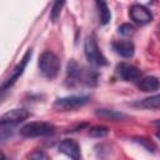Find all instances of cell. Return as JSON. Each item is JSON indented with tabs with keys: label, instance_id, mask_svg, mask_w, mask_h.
Here are the masks:
<instances>
[{
	"label": "cell",
	"instance_id": "6",
	"mask_svg": "<svg viewBox=\"0 0 160 160\" xmlns=\"http://www.w3.org/2000/svg\"><path fill=\"white\" fill-rule=\"evenodd\" d=\"M28 116H29V112L25 109H12V110H9L0 119L1 128L16 126L18 124H20L21 121L28 119Z\"/></svg>",
	"mask_w": 160,
	"mask_h": 160
},
{
	"label": "cell",
	"instance_id": "15",
	"mask_svg": "<svg viewBox=\"0 0 160 160\" xmlns=\"http://www.w3.org/2000/svg\"><path fill=\"white\" fill-rule=\"evenodd\" d=\"M65 1L66 0H54V4H52V8H51V11H50V19L52 21H56V19L60 16V12L65 5Z\"/></svg>",
	"mask_w": 160,
	"mask_h": 160
},
{
	"label": "cell",
	"instance_id": "2",
	"mask_svg": "<svg viewBox=\"0 0 160 160\" xmlns=\"http://www.w3.org/2000/svg\"><path fill=\"white\" fill-rule=\"evenodd\" d=\"M39 68L41 74L46 79H54L59 74L60 70V61L58 56L51 51H45L40 55L39 59Z\"/></svg>",
	"mask_w": 160,
	"mask_h": 160
},
{
	"label": "cell",
	"instance_id": "8",
	"mask_svg": "<svg viewBox=\"0 0 160 160\" xmlns=\"http://www.w3.org/2000/svg\"><path fill=\"white\" fill-rule=\"evenodd\" d=\"M116 71H118L119 76L125 81H135V80L140 79V76H141V71L136 66L126 64V62L119 64L116 68Z\"/></svg>",
	"mask_w": 160,
	"mask_h": 160
},
{
	"label": "cell",
	"instance_id": "13",
	"mask_svg": "<svg viewBox=\"0 0 160 160\" xmlns=\"http://www.w3.org/2000/svg\"><path fill=\"white\" fill-rule=\"evenodd\" d=\"M135 106H139V108H142V109H160V94H156V95H152V96H149V98H145L142 100H139L136 102H134Z\"/></svg>",
	"mask_w": 160,
	"mask_h": 160
},
{
	"label": "cell",
	"instance_id": "5",
	"mask_svg": "<svg viewBox=\"0 0 160 160\" xmlns=\"http://www.w3.org/2000/svg\"><path fill=\"white\" fill-rule=\"evenodd\" d=\"M31 55H32V51H31V49H29V50L25 52V55L22 56V59L20 60V62L11 70L10 75L2 81V85H1V90H2V91H5L8 88H10V86L21 76V74L24 72V70H25V68H26V65H28V62H29Z\"/></svg>",
	"mask_w": 160,
	"mask_h": 160
},
{
	"label": "cell",
	"instance_id": "18",
	"mask_svg": "<svg viewBox=\"0 0 160 160\" xmlns=\"http://www.w3.org/2000/svg\"><path fill=\"white\" fill-rule=\"evenodd\" d=\"M118 30H119V34H121L124 36H130L135 31V29H134V26L131 24H122V25L119 26Z\"/></svg>",
	"mask_w": 160,
	"mask_h": 160
},
{
	"label": "cell",
	"instance_id": "4",
	"mask_svg": "<svg viewBox=\"0 0 160 160\" xmlns=\"http://www.w3.org/2000/svg\"><path fill=\"white\" fill-rule=\"evenodd\" d=\"M89 98L88 96H65V98H59L54 102V108L60 110V111H70V110H76L81 106H84L88 102Z\"/></svg>",
	"mask_w": 160,
	"mask_h": 160
},
{
	"label": "cell",
	"instance_id": "1",
	"mask_svg": "<svg viewBox=\"0 0 160 160\" xmlns=\"http://www.w3.org/2000/svg\"><path fill=\"white\" fill-rule=\"evenodd\" d=\"M55 132V126L45 121H31L20 129V135L24 138L50 136Z\"/></svg>",
	"mask_w": 160,
	"mask_h": 160
},
{
	"label": "cell",
	"instance_id": "12",
	"mask_svg": "<svg viewBox=\"0 0 160 160\" xmlns=\"http://www.w3.org/2000/svg\"><path fill=\"white\" fill-rule=\"evenodd\" d=\"M138 86H139V89L141 91L151 92V91H155V90H158L160 88V81L155 76H145L139 81Z\"/></svg>",
	"mask_w": 160,
	"mask_h": 160
},
{
	"label": "cell",
	"instance_id": "17",
	"mask_svg": "<svg viewBox=\"0 0 160 160\" xmlns=\"http://www.w3.org/2000/svg\"><path fill=\"white\" fill-rule=\"evenodd\" d=\"M136 142H139L140 145H142L144 148H146L149 151H155L156 150V145L152 142V141H150V140H148V139H145V138H135L134 139Z\"/></svg>",
	"mask_w": 160,
	"mask_h": 160
},
{
	"label": "cell",
	"instance_id": "16",
	"mask_svg": "<svg viewBox=\"0 0 160 160\" xmlns=\"http://www.w3.org/2000/svg\"><path fill=\"white\" fill-rule=\"evenodd\" d=\"M109 134V129L102 125H96L89 129V135L92 138H104Z\"/></svg>",
	"mask_w": 160,
	"mask_h": 160
},
{
	"label": "cell",
	"instance_id": "9",
	"mask_svg": "<svg viewBox=\"0 0 160 160\" xmlns=\"http://www.w3.org/2000/svg\"><path fill=\"white\" fill-rule=\"evenodd\" d=\"M59 151L65 154L66 156L74 159V160H78L80 159L81 154H80V148L78 145V142L75 140H71V139H65L62 140L60 144H59Z\"/></svg>",
	"mask_w": 160,
	"mask_h": 160
},
{
	"label": "cell",
	"instance_id": "22",
	"mask_svg": "<svg viewBox=\"0 0 160 160\" xmlns=\"http://www.w3.org/2000/svg\"><path fill=\"white\" fill-rule=\"evenodd\" d=\"M159 32H160V26H159Z\"/></svg>",
	"mask_w": 160,
	"mask_h": 160
},
{
	"label": "cell",
	"instance_id": "21",
	"mask_svg": "<svg viewBox=\"0 0 160 160\" xmlns=\"http://www.w3.org/2000/svg\"><path fill=\"white\" fill-rule=\"evenodd\" d=\"M156 138H158V139H160V132H158V134H156Z\"/></svg>",
	"mask_w": 160,
	"mask_h": 160
},
{
	"label": "cell",
	"instance_id": "3",
	"mask_svg": "<svg viewBox=\"0 0 160 160\" xmlns=\"http://www.w3.org/2000/svg\"><path fill=\"white\" fill-rule=\"evenodd\" d=\"M84 50H85V56H86L89 62H91L94 65H98V66H105L108 64L106 58L100 51L94 36H88L86 38Z\"/></svg>",
	"mask_w": 160,
	"mask_h": 160
},
{
	"label": "cell",
	"instance_id": "14",
	"mask_svg": "<svg viewBox=\"0 0 160 160\" xmlns=\"http://www.w3.org/2000/svg\"><path fill=\"white\" fill-rule=\"evenodd\" d=\"M96 6H98V12H99V18H100V22L102 25H106L110 19H111V14L108 6L106 0H96Z\"/></svg>",
	"mask_w": 160,
	"mask_h": 160
},
{
	"label": "cell",
	"instance_id": "10",
	"mask_svg": "<svg viewBox=\"0 0 160 160\" xmlns=\"http://www.w3.org/2000/svg\"><path fill=\"white\" fill-rule=\"evenodd\" d=\"M95 114L100 119L109 120V121H120V120H124L128 118L125 114L115 111V110H110V109H98V110H95Z\"/></svg>",
	"mask_w": 160,
	"mask_h": 160
},
{
	"label": "cell",
	"instance_id": "11",
	"mask_svg": "<svg viewBox=\"0 0 160 160\" xmlns=\"http://www.w3.org/2000/svg\"><path fill=\"white\" fill-rule=\"evenodd\" d=\"M112 49L116 54L124 58H131L134 55V44L131 41H118L112 44Z\"/></svg>",
	"mask_w": 160,
	"mask_h": 160
},
{
	"label": "cell",
	"instance_id": "7",
	"mask_svg": "<svg viewBox=\"0 0 160 160\" xmlns=\"http://www.w3.org/2000/svg\"><path fill=\"white\" fill-rule=\"evenodd\" d=\"M129 14H130V18L136 24H140V25H145L152 20L151 12L142 5H132L130 8Z\"/></svg>",
	"mask_w": 160,
	"mask_h": 160
},
{
	"label": "cell",
	"instance_id": "20",
	"mask_svg": "<svg viewBox=\"0 0 160 160\" xmlns=\"http://www.w3.org/2000/svg\"><path fill=\"white\" fill-rule=\"evenodd\" d=\"M154 125H155V126H156V128L160 130V120H156V121L154 122Z\"/></svg>",
	"mask_w": 160,
	"mask_h": 160
},
{
	"label": "cell",
	"instance_id": "19",
	"mask_svg": "<svg viewBox=\"0 0 160 160\" xmlns=\"http://www.w3.org/2000/svg\"><path fill=\"white\" fill-rule=\"evenodd\" d=\"M30 158H38V159L42 158V159H45L46 156H45L42 152H35V154H31V155H30Z\"/></svg>",
	"mask_w": 160,
	"mask_h": 160
}]
</instances>
